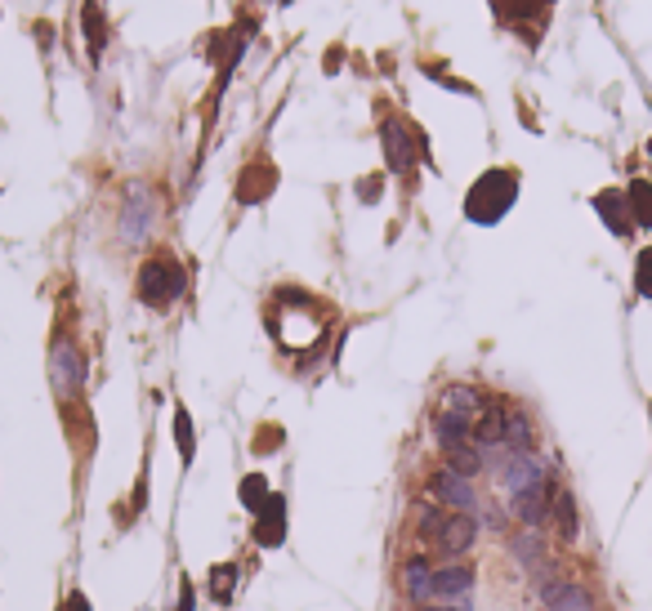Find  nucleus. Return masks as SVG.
I'll return each mask as SVG.
<instances>
[{
    "label": "nucleus",
    "mask_w": 652,
    "mask_h": 611,
    "mask_svg": "<svg viewBox=\"0 0 652 611\" xmlns=\"http://www.w3.org/2000/svg\"><path fill=\"white\" fill-rule=\"evenodd\" d=\"M179 290H183V272H179V263H174V259L156 254V259H147V263L138 268V299H143V304L165 308Z\"/></svg>",
    "instance_id": "3"
},
{
    "label": "nucleus",
    "mask_w": 652,
    "mask_h": 611,
    "mask_svg": "<svg viewBox=\"0 0 652 611\" xmlns=\"http://www.w3.org/2000/svg\"><path fill=\"white\" fill-rule=\"evenodd\" d=\"M429 576H433V567H429L424 558H411V562L402 567V580H406V594H411L415 603H420V589L429 585Z\"/></svg>",
    "instance_id": "19"
},
{
    "label": "nucleus",
    "mask_w": 652,
    "mask_h": 611,
    "mask_svg": "<svg viewBox=\"0 0 652 611\" xmlns=\"http://www.w3.org/2000/svg\"><path fill=\"white\" fill-rule=\"evenodd\" d=\"M237 495H242V504H246V509H251V518H255L263 504H268V495H272V491H268V483H263V474H246V483H242V491H237Z\"/></svg>",
    "instance_id": "18"
},
{
    "label": "nucleus",
    "mask_w": 652,
    "mask_h": 611,
    "mask_svg": "<svg viewBox=\"0 0 652 611\" xmlns=\"http://www.w3.org/2000/svg\"><path fill=\"white\" fill-rule=\"evenodd\" d=\"M626 201H630L635 224H639V228H652V183L635 179V183H630V192H626Z\"/></svg>",
    "instance_id": "15"
},
{
    "label": "nucleus",
    "mask_w": 652,
    "mask_h": 611,
    "mask_svg": "<svg viewBox=\"0 0 652 611\" xmlns=\"http://www.w3.org/2000/svg\"><path fill=\"white\" fill-rule=\"evenodd\" d=\"M385 156H389V170H411V161H415L411 138L397 121H385Z\"/></svg>",
    "instance_id": "12"
},
{
    "label": "nucleus",
    "mask_w": 652,
    "mask_h": 611,
    "mask_svg": "<svg viewBox=\"0 0 652 611\" xmlns=\"http://www.w3.org/2000/svg\"><path fill=\"white\" fill-rule=\"evenodd\" d=\"M415 611H465L460 603H424V607H415Z\"/></svg>",
    "instance_id": "24"
},
{
    "label": "nucleus",
    "mask_w": 652,
    "mask_h": 611,
    "mask_svg": "<svg viewBox=\"0 0 652 611\" xmlns=\"http://www.w3.org/2000/svg\"><path fill=\"white\" fill-rule=\"evenodd\" d=\"M174 438H179V456H183V465H192L197 442H192V420H188V411H183V406L174 411Z\"/></svg>",
    "instance_id": "20"
},
{
    "label": "nucleus",
    "mask_w": 652,
    "mask_h": 611,
    "mask_svg": "<svg viewBox=\"0 0 652 611\" xmlns=\"http://www.w3.org/2000/svg\"><path fill=\"white\" fill-rule=\"evenodd\" d=\"M519 197V174L514 170H487L474 188H469V201H465V215L474 224H496Z\"/></svg>",
    "instance_id": "2"
},
{
    "label": "nucleus",
    "mask_w": 652,
    "mask_h": 611,
    "mask_svg": "<svg viewBox=\"0 0 652 611\" xmlns=\"http://www.w3.org/2000/svg\"><path fill=\"white\" fill-rule=\"evenodd\" d=\"M554 495H558V487H554V478L545 474V478H536L531 487L514 491V518L519 522H527V527H540L549 513H554Z\"/></svg>",
    "instance_id": "6"
},
{
    "label": "nucleus",
    "mask_w": 652,
    "mask_h": 611,
    "mask_svg": "<svg viewBox=\"0 0 652 611\" xmlns=\"http://www.w3.org/2000/svg\"><path fill=\"white\" fill-rule=\"evenodd\" d=\"M554 522H558V536L563 540H576V500L567 491L554 495Z\"/></svg>",
    "instance_id": "17"
},
{
    "label": "nucleus",
    "mask_w": 652,
    "mask_h": 611,
    "mask_svg": "<svg viewBox=\"0 0 652 611\" xmlns=\"http://www.w3.org/2000/svg\"><path fill=\"white\" fill-rule=\"evenodd\" d=\"M179 611H192V585L179 589Z\"/></svg>",
    "instance_id": "25"
},
{
    "label": "nucleus",
    "mask_w": 652,
    "mask_h": 611,
    "mask_svg": "<svg viewBox=\"0 0 652 611\" xmlns=\"http://www.w3.org/2000/svg\"><path fill=\"white\" fill-rule=\"evenodd\" d=\"M85 22H90V49L99 54V45H103V40H99V9H94V4L85 9Z\"/></svg>",
    "instance_id": "22"
},
{
    "label": "nucleus",
    "mask_w": 652,
    "mask_h": 611,
    "mask_svg": "<svg viewBox=\"0 0 652 611\" xmlns=\"http://www.w3.org/2000/svg\"><path fill=\"white\" fill-rule=\"evenodd\" d=\"M49 370H54V388L63 397H72L81 388V358L72 344H54V358H49Z\"/></svg>",
    "instance_id": "9"
},
{
    "label": "nucleus",
    "mask_w": 652,
    "mask_h": 611,
    "mask_svg": "<svg viewBox=\"0 0 652 611\" xmlns=\"http://www.w3.org/2000/svg\"><path fill=\"white\" fill-rule=\"evenodd\" d=\"M469 589H474V571H469L465 562L438 567V571L429 576V585L420 589V607H424V603H460Z\"/></svg>",
    "instance_id": "4"
},
{
    "label": "nucleus",
    "mask_w": 652,
    "mask_h": 611,
    "mask_svg": "<svg viewBox=\"0 0 652 611\" xmlns=\"http://www.w3.org/2000/svg\"><path fill=\"white\" fill-rule=\"evenodd\" d=\"M147 219H152V206H147V192H130V206H126V242L147 237Z\"/></svg>",
    "instance_id": "14"
},
{
    "label": "nucleus",
    "mask_w": 652,
    "mask_h": 611,
    "mask_svg": "<svg viewBox=\"0 0 652 611\" xmlns=\"http://www.w3.org/2000/svg\"><path fill=\"white\" fill-rule=\"evenodd\" d=\"M442 451H447V469H456V474H465V478L483 474V451H478L474 442H451V447H442Z\"/></svg>",
    "instance_id": "13"
},
{
    "label": "nucleus",
    "mask_w": 652,
    "mask_h": 611,
    "mask_svg": "<svg viewBox=\"0 0 652 611\" xmlns=\"http://www.w3.org/2000/svg\"><path fill=\"white\" fill-rule=\"evenodd\" d=\"M594 206H599V215L608 219V228H612L617 237H630V228H635V215H630V201H626V197H617V192H603Z\"/></svg>",
    "instance_id": "10"
},
{
    "label": "nucleus",
    "mask_w": 652,
    "mask_h": 611,
    "mask_svg": "<svg viewBox=\"0 0 652 611\" xmlns=\"http://www.w3.org/2000/svg\"><path fill=\"white\" fill-rule=\"evenodd\" d=\"M540 603L549 611H594V594L576 580H545L540 585Z\"/></svg>",
    "instance_id": "7"
},
{
    "label": "nucleus",
    "mask_w": 652,
    "mask_h": 611,
    "mask_svg": "<svg viewBox=\"0 0 652 611\" xmlns=\"http://www.w3.org/2000/svg\"><path fill=\"white\" fill-rule=\"evenodd\" d=\"M58 611H90V598H85V594H67Z\"/></svg>",
    "instance_id": "23"
},
{
    "label": "nucleus",
    "mask_w": 652,
    "mask_h": 611,
    "mask_svg": "<svg viewBox=\"0 0 652 611\" xmlns=\"http://www.w3.org/2000/svg\"><path fill=\"white\" fill-rule=\"evenodd\" d=\"M281 540H286V500L281 495H268V504L255 513V545L277 549Z\"/></svg>",
    "instance_id": "8"
},
{
    "label": "nucleus",
    "mask_w": 652,
    "mask_h": 611,
    "mask_svg": "<svg viewBox=\"0 0 652 611\" xmlns=\"http://www.w3.org/2000/svg\"><path fill=\"white\" fill-rule=\"evenodd\" d=\"M233 589H237V567L233 562L210 567V598L215 603H233Z\"/></svg>",
    "instance_id": "16"
},
{
    "label": "nucleus",
    "mask_w": 652,
    "mask_h": 611,
    "mask_svg": "<svg viewBox=\"0 0 652 611\" xmlns=\"http://www.w3.org/2000/svg\"><path fill=\"white\" fill-rule=\"evenodd\" d=\"M635 286H639V295L652 299V250L639 254V268H635Z\"/></svg>",
    "instance_id": "21"
},
{
    "label": "nucleus",
    "mask_w": 652,
    "mask_h": 611,
    "mask_svg": "<svg viewBox=\"0 0 652 611\" xmlns=\"http://www.w3.org/2000/svg\"><path fill=\"white\" fill-rule=\"evenodd\" d=\"M505 447H510L514 456H531V447H536L531 420L522 415L519 406H510V411H505Z\"/></svg>",
    "instance_id": "11"
},
{
    "label": "nucleus",
    "mask_w": 652,
    "mask_h": 611,
    "mask_svg": "<svg viewBox=\"0 0 652 611\" xmlns=\"http://www.w3.org/2000/svg\"><path fill=\"white\" fill-rule=\"evenodd\" d=\"M415 531H420L433 549H442V553H465V549H474V540H478V522H474V513L442 509V504H429V509L420 513Z\"/></svg>",
    "instance_id": "1"
},
{
    "label": "nucleus",
    "mask_w": 652,
    "mask_h": 611,
    "mask_svg": "<svg viewBox=\"0 0 652 611\" xmlns=\"http://www.w3.org/2000/svg\"><path fill=\"white\" fill-rule=\"evenodd\" d=\"M648 156H652V143H648Z\"/></svg>",
    "instance_id": "26"
},
{
    "label": "nucleus",
    "mask_w": 652,
    "mask_h": 611,
    "mask_svg": "<svg viewBox=\"0 0 652 611\" xmlns=\"http://www.w3.org/2000/svg\"><path fill=\"white\" fill-rule=\"evenodd\" d=\"M429 495H433L442 509H460V513H469V509L478 504L474 483H469L465 474H456V469H438V474H429Z\"/></svg>",
    "instance_id": "5"
}]
</instances>
